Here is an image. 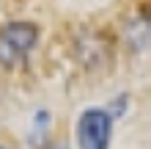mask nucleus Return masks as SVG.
Here are the masks:
<instances>
[{"label": "nucleus", "mask_w": 151, "mask_h": 149, "mask_svg": "<svg viewBox=\"0 0 151 149\" xmlns=\"http://www.w3.org/2000/svg\"><path fill=\"white\" fill-rule=\"evenodd\" d=\"M36 44V28L28 22H11L0 31V64L14 66Z\"/></svg>", "instance_id": "obj_1"}, {"label": "nucleus", "mask_w": 151, "mask_h": 149, "mask_svg": "<svg viewBox=\"0 0 151 149\" xmlns=\"http://www.w3.org/2000/svg\"><path fill=\"white\" fill-rule=\"evenodd\" d=\"M113 133V119L107 110H85L77 127V138L83 149H107Z\"/></svg>", "instance_id": "obj_2"}]
</instances>
